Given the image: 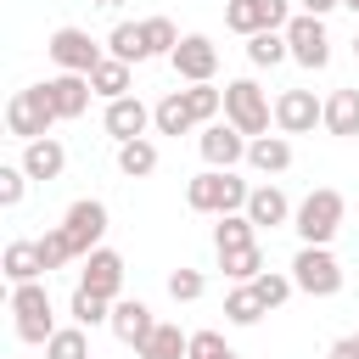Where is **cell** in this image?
Listing matches in <instances>:
<instances>
[{
    "mask_svg": "<svg viewBox=\"0 0 359 359\" xmlns=\"http://www.w3.org/2000/svg\"><path fill=\"white\" fill-rule=\"evenodd\" d=\"M247 180H236V168H202L191 185H185V202L196 208V213H241L247 208Z\"/></svg>",
    "mask_w": 359,
    "mask_h": 359,
    "instance_id": "cell-1",
    "label": "cell"
},
{
    "mask_svg": "<svg viewBox=\"0 0 359 359\" xmlns=\"http://www.w3.org/2000/svg\"><path fill=\"white\" fill-rule=\"evenodd\" d=\"M342 213H348V202H342V191H331V185H320V191H309L303 202H297V213H292V230L309 241V247H325L337 230H342Z\"/></svg>",
    "mask_w": 359,
    "mask_h": 359,
    "instance_id": "cell-2",
    "label": "cell"
},
{
    "mask_svg": "<svg viewBox=\"0 0 359 359\" xmlns=\"http://www.w3.org/2000/svg\"><path fill=\"white\" fill-rule=\"evenodd\" d=\"M11 320H17V337H22V342H50V337H56V309H50V292H45L39 280L11 286Z\"/></svg>",
    "mask_w": 359,
    "mask_h": 359,
    "instance_id": "cell-3",
    "label": "cell"
},
{
    "mask_svg": "<svg viewBox=\"0 0 359 359\" xmlns=\"http://www.w3.org/2000/svg\"><path fill=\"white\" fill-rule=\"evenodd\" d=\"M269 118H275V107L252 79H230L224 84V123H236L252 140V135H269Z\"/></svg>",
    "mask_w": 359,
    "mask_h": 359,
    "instance_id": "cell-4",
    "label": "cell"
},
{
    "mask_svg": "<svg viewBox=\"0 0 359 359\" xmlns=\"http://www.w3.org/2000/svg\"><path fill=\"white\" fill-rule=\"evenodd\" d=\"M50 123H62V118H56L45 84H28V90H17V95L6 101V129H11L17 140H45Z\"/></svg>",
    "mask_w": 359,
    "mask_h": 359,
    "instance_id": "cell-5",
    "label": "cell"
},
{
    "mask_svg": "<svg viewBox=\"0 0 359 359\" xmlns=\"http://www.w3.org/2000/svg\"><path fill=\"white\" fill-rule=\"evenodd\" d=\"M292 280H297V292H309V297H337L342 292V264L331 258V247H297V258H292Z\"/></svg>",
    "mask_w": 359,
    "mask_h": 359,
    "instance_id": "cell-6",
    "label": "cell"
},
{
    "mask_svg": "<svg viewBox=\"0 0 359 359\" xmlns=\"http://www.w3.org/2000/svg\"><path fill=\"white\" fill-rule=\"evenodd\" d=\"M286 45H292V62L297 67H325L331 62V34H325V17H314V11H297L292 22H286Z\"/></svg>",
    "mask_w": 359,
    "mask_h": 359,
    "instance_id": "cell-7",
    "label": "cell"
},
{
    "mask_svg": "<svg viewBox=\"0 0 359 359\" xmlns=\"http://www.w3.org/2000/svg\"><path fill=\"white\" fill-rule=\"evenodd\" d=\"M168 67H174L185 84H213V73H219V45H213L208 34H180Z\"/></svg>",
    "mask_w": 359,
    "mask_h": 359,
    "instance_id": "cell-8",
    "label": "cell"
},
{
    "mask_svg": "<svg viewBox=\"0 0 359 359\" xmlns=\"http://www.w3.org/2000/svg\"><path fill=\"white\" fill-rule=\"evenodd\" d=\"M62 230H67L73 252H79V258H90V252L101 247V236H107V202H95V196L73 202V208H67V219H62Z\"/></svg>",
    "mask_w": 359,
    "mask_h": 359,
    "instance_id": "cell-9",
    "label": "cell"
},
{
    "mask_svg": "<svg viewBox=\"0 0 359 359\" xmlns=\"http://www.w3.org/2000/svg\"><path fill=\"white\" fill-rule=\"evenodd\" d=\"M286 22H292L286 0H230L224 6V28H236V34H264V28H286Z\"/></svg>",
    "mask_w": 359,
    "mask_h": 359,
    "instance_id": "cell-10",
    "label": "cell"
},
{
    "mask_svg": "<svg viewBox=\"0 0 359 359\" xmlns=\"http://www.w3.org/2000/svg\"><path fill=\"white\" fill-rule=\"evenodd\" d=\"M45 50H50V62H56L62 73H90V67L101 62V45H95L84 28H56V34L45 39Z\"/></svg>",
    "mask_w": 359,
    "mask_h": 359,
    "instance_id": "cell-11",
    "label": "cell"
},
{
    "mask_svg": "<svg viewBox=\"0 0 359 359\" xmlns=\"http://www.w3.org/2000/svg\"><path fill=\"white\" fill-rule=\"evenodd\" d=\"M314 123H325V101H314V90H280L275 95V129L280 135H309Z\"/></svg>",
    "mask_w": 359,
    "mask_h": 359,
    "instance_id": "cell-12",
    "label": "cell"
},
{
    "mask_svg": "<svg viewBox=\"0 0 359 359\" xmlns=\"http://www.w3.org/2000/svg\"><path fill=\"white\" fill-rule=\"evenodd\" d=\"M196 146H202V157H208V168H236L241 157H247V135L236 129V123H202V135H196Z\"/></svg>",
    "mask_w": 359,
    "mask_h": 359,
    "instance_id": "cell-13",
    "label": "cell"
},
{
    "mask_svg": "<svg viewBox=\"0 0 359 359\" xmlns=\"http://www.w3.org/2000/svg\"><path fill=\"white\" fill-rule=\"evenodd\" d=\"M45 95H50L56 118L67 123V118H84V112H90L95 84H90V73H56V79H45Z\"/></svg>",
    "mask_w": 359,
    "mask_h": 359,
    "instance_id": "cell-14",
    "label": "cell"
},
{
    "mask_svg": "<svg viewBox=\"0 0 359 359\" xmlns=\"http://www.w3.org/2000/svg\"><path fill=\"white\" fill-rule=\"evenodd\" d=\"M84 269H79V286H90V292H101L107 303H118V292H123V258L112 252V247H95L90 258H79Z\"/></svg>",
    "mask_w": 359,
    "mask_h": 359,
    "instance_id": "cell-15",
    "label": "cell"
},
{
    "mask_svg": "<svg viewBox=\"0 0 359 359\" xmlns=\"http://www.w3.org/2000/svg\"><path fill=\"white\" fill-rule=\"evenodd\" d=\"M107 135L123 146V140H140L146 135V123H151V107L140 101V95H118V101H107Z\"/></svg>",
    "mask_w": 359,
    "mask_h": 359,
    "instance_id": "cell-16",
    "label": "cell"
},
{
    "mask_svg": "<svg viewBox=\"0 0 359 359\" xmlns=\"http://www.w3.org/2000/svg\"><path fill=\"white\" fill-rule=\"evenodd\" d=\"M107 325H112V337H118L123 348H140V342L151 337V325H157V320H151V309H146L140 297H118Z\"/></svg>",
    "mask_w": 359,
    "mask_h": 359,
    "instance_id": "cell-17",
    "label": "cell"
},
{
    "mask_svg": "<svg viewBox=\"0 0 359 359\" xmlns=\"http://www.w3.org/2000/svg\"><path fill=\"white\" fill-rule=\"evenodd\" d=\"M241 213H247L258 230H275V224H292V213H297V208L286 202V191H280V185H258V191L247 196V208H241Z\"/></svg>",
    "mask_w": 359,
    "mask_h": 359,
    "instance_id": "cell-18",
    "label": "cell"
},
{
    "mask_svg": "<svg viewBox=\"0 0 359 359\" xmlns=\"http://www.w3.org/2000/svg\"><path fill=\"white\" fill-rule=\"evenodd\" d=\"M22 168H28V180H62V168H67V151H62V140H22Z\"/></svg>",
    "mask_w": 359,
    "mask_h": 359,
    "instance_id": "cell-19",
    "label": "cell"
},
{
    "mask_svg": "<svg viewBox=\"0 0 359 359\" xmlns=\"http://www.w3.org/2000/svg\"><path fill=\"white\" fill-rule=\"evenodd\" d=\"M325 135H337V140H353L359 135V90L353 84L331 90V101H325Z\"/></svg>",
    "mask_w": 359,
    "mask_h": 359,
    "instance_id": "cell-20",
    "label": "cell"
},
{
    "mask_svg": "<svg viewBox=\"0 0 359 359\" xmlns=\"http://www.w3.org/2000/svg\"><path fill=\"white\" fill-rule=\"evenodd\" d=\"M247 163L258 174H286L292 168V140L286 135H252L247 140Z\"/></svg>",
    "mask_w": 359,
    "mask_h": 359,
    "instance_id": "cell-21",
    "label": "cell"
},
{
    "mask_svg": "<svg viewBox=\"0 0 359 359\" xmlns=\"http://www.w3.org/2000/svg\"><path fill=\"white\" fill-rule=\"evenodd\" d=\"M135 353H140V359H191V337H185L180 325L157 320V325H151V337H146Z\"/></svg>",
    "mask_w": 359,
    "mask_h": 359,
    "instance_id": "cell-22",
    "label": "cell"
},
{
    "mask_svg": "<svg viewBox=\"0 0 359 359\" xmlns=\"http://www.w3.org/2000/svg\"><path fill=\"white\" fill-rule=\"evenodd\" d=\"M151 123H157V135H191V129H202V123L191 118V107H185V90H168V95L151 107Z\"/></svg>",
    "mask_w": 359,
    "mask_h": 359,
    "instance_id": "cell-23",
    "label": "cell"
},
{
    "mask_svg": "<svg viewBox=\"0 0 359 359\" xmlns=\"http://www.w3.org/2000/svg\"><path fill=\"white\" fill-rule=\"evenodd\" d=\"M0 264H6V280H11V286H22V280H39V275H45V258H39V247H34V241H6V258H0Z\"/></svg>",
    "mask_w": 359,
    "mask_h": 359,
    "instance_id": "cell-24",
    "label": "cell"
},
{
    "mask_svg": "<svg viewBox=\"0 0 359 359\" xmlns=\"http://www.w3.org/2000/svg\"><path fill=\"white\" fill-rule=\"evenodd\" d=\"M107 56H118V62H129V67H135V62H146V56H151L146 28H140V22H118V28L107 34Z\"/></svg>",
    "mask_w": 359,
    "mask_h": 359,
    "instance_id": "cell-25",
    "label": "cell"
},
{
    "mask_svg": "<svg viewBox=\"0 0 359 359\" xmlns=\"http://www.w3.org/2000/svg\"><path fill=\"white\" fill-rule=\"evenodd\" d=\"M258 241V224L247 213H219L213 224V252H236V247H252Z\"/></svg>",
    "mask_w": 359,
    "mask_h": 359,
    "instance_id": "cell-26",
    "label": "cell"
},
{
    "mask_svg": "<svg viewBox=\"0 0 359 359\" xmlns=\"http://www.w3.org/2000/svg\"><path fill=\"white\" fill-rule=\"evenodd\" d=\"M286 56H292V45H286V28L247 34V62H252V67H275V62H286Z\"/></svg>",
    "mask_w": 359,
    "mask_h": 359,
    "instance_id": "cell-27",
    "label": "cell"
},
{
    "mask_svg": "<svg viewBox=\"0 0 359 359\" xmlns=\"http://www.w3.org/2000/svg\"><path fill=\"white\" fill-rule=\"evenodd\" d=\"M90 84H95V95H101V101H118V95H129V62H118V56H101V62L90 67Z\"/></svg>",
    "mask_w": 359,
    "mask_h": 359,
    "instance_id": "cell-28",
    "label": "cell"
},
{
    "mask_svg": "<svg viewBox=\"0 0 359 359\" xmlns=\"http://www.w3.org/2000/svg\"><path fill=\"white\" fill-rule=\"evenodd\" d=\"M67 314H73V325H84V331H95V325H107V320H112V303H107L101 292H90V286H79V292H73V303H67Z\"/></svg>",
    "mask_w": 359,
    "mask_h": 359,
    "instance_id": "cell-29",
    "label": "cell"
},
{
    "mask_svg": "<svg viewBox=\"0 0 359 359\" xmlns=\"http://www.w3.org/2000/svg\"><path fill=\"white\" fill-rule=\"evenodd\" d=\"M264 314H269V309H264V297L252 292V280H241V286L224 297V320H230V325H258Z\"/></svg>",
    "mask_w": 359,
    "mask_h": 359,
    "instance_id": "cell-30",
    "label": "cell"
},
{
    "mask_svg": "<svg viewBox=\"0 0 359 359\" xmlns=\"http://www.w3.org/2000/svg\"><path fill=\"white\" fill-rule=\"evenodd\" d=\"M118 168L129 174V180H146V174H157V146L140 135V140H123L118 146Z\"/></svg>",
    "mask_w": 359,
    "mask_h": 359,
    "instance_id": "cell-31",
    "label": "cell"
},
{
    "mask_svg": "<svg viewBox=\"0 0 359 359\" xmlns=\"http://www.w3.org/2000/svg\"><path fill=\"white\" fill-rule=\"evenodd\" d=\"M219 269L241 286V280H258L264 275V252H258V241L252 247H236V252H219Z\"/></svg>",
    "mask_w": 359,
    "mask_h": 359,
    "instance_id": "cell-32",
    "label": "cell"
},
{
    "mask_svg": "<svg viewBox=\"0 0 359 359\" xmlns=\"http://www.w3.org/2000/svg\"><path fill=\"white\" fill-rule=\"evenodd\" d=\"M45 359H90V337H84V325H56V337L45 342Z\"/></svg>",
    "mask_w": 359,
    "mask_h": 359,
    "instance_id": "cell-33",
    "label": "cell"
},
{
    "mask_svg": "<svg viewBox=\"0 0 359 359\" xmlns=\"http://www.w3.org/2000/svg\"><path fill=\"white\" fill-rule=\"evenodd\" d=\"M185 107H191L196 123H213V118L224 112V90H213V84H191V90H185Z\"/></svg>",
    "mask_w": 359,
    "mask_h": 359,
    "instance_id": "cell-34",
    "label": "cell"
},
{
    "mask_svg": "<svg viewBox=\"0 0 359 359\" xmlns=\"http://www.w3.org/2000/svg\"><path fill=\"white\" fill-rule=\"evenodd\" d=\"M34 247H39V258H45V275H50V269H62V264H73V258H79V252H73V241H67V230H62V224H56V230H45V236H39V241H34Z\"/></svg>",
    "mask_w": 359,
    "mask_h": 359,
    "instance_id": "cell-35",
    "label": "cell"
},
{
    "mask_svg": "<svg viewBox=\"0 0 359 359\" xmlns=\"http://www.w3.org/2000/svg\"><path fill=\"white\" fill-rule=\"evenodd\" d=\"M252 292L264 297V309H280V303L297 292V280H292V275H275V269H264V275L252 280Z\"/></svg>",
    "mask_w": 359,
    "mask_h": 359,
    "instance_id": "cell-36",
    "label": "cell"
},
{
    "mask_svg": "<svg viewBox=\"0 0 359 359\" xmlns=\"http://www.w3.org/2000/svg\"><path fill=\"white\" fill-rule=\"evenodd\" d=\"M140 28H146V45H151V56H174V45H180V28H174L168 17H146Z\"/></svg>",
    "mask_w": 359,
    "mask_h": 359,
    "instance_id": "cell-37",
    "label": "cell"
},
{
    "mask_svg": "<svg viewBox=\"0 0 359 359\" xmlns=\"http://www.w3.org/2000/svg\"><path fill=\"white\" fill-rule=\"evenodd\" d=\"M202 292H208V275H202V269H174V275H168V297H174V303H196Z\"/></svg>",
    "mask_w": 359,
    "mask_h": 359,
    "instance_id": "cell-38",
    "label": "cell"
},
{
    "mask_svg": "<svg viewBox=\"0 0 359 359\" xmlns=\"http://www.w3.org/2000/svg\"><path fill=\"white\" fill-rule=\"evenodd\" d=\"M22 191H28V168H22V163H17V168H0V208H17Z\"/></svg>",
    "mask_w": 359,
    "mask_h": 359,
    "instance_id": "cell-39",
    "label": "cell"
},
{
    "mask_svg": "<svg viewBox=\"0 0 359 359\" xmlns=\"http://www.w3.org/2000/svg\"><path fill=\"white\" fill-rule=\"evenodd\" d=\"M325 359H359V342H353V337H337V342H331V353H325Z\"/></svg>",
    "mask_w": 359,
    "mask_h": 359,
    "instance_id": "cell-40",
    "label": "cell"
},
{
    "mask_svg": "<svg viewBox=\"0 0 359 359\" xmlns=\"http://www.w3.org/2000/svg\"><path fill=\"white\" fill-rule=\"evenodd\" d=\"M342 0H303V11H314V17H325V11H337Z\"/></svg>",
    "mask_w": 359,
    "mask_h": 359,
    "instance_id": "cell-41",
    "label": "cell"
},
{
    "mask_svg": "<svg viewBox=\"0 0 359 359\" xmlns=\"http://www.w3.org/2000/svg\"><path fill=\"white\" fill-rule=\"evenodd\" d=\"M95 6H107V11H112V6H123V0H95Z\"/></svg>",
    "mask_w": 359,
    "mask_h": 359,
    "instance_id": "cell-42",
    "label": "cell"
},
{
    "mask_svg": "<svg viewBox=\"0 0 359 359\" xmlns=\"http://www.w3.org/2000/svg\"><path fill=\"white\" fill-rule=\"evenodd\" d=\"M219 359H241V353H236V348H224V353H219Z\"/></svg>",
    "mask_w": 359,
    "mask_h": 359,
    "instance_id": "cell-43",
    "label": "cell"
},
{
    "mask_svg": "<svg viewBox=\"0 0 359 359\" xmlns=\"http://www.w3.org/2000/svg\"><path fill=\"white\" fill-rule=\"evenodd\" d=\"M342 6H348V11H359V0H342Z\"/></svg>",
    "mask_w": 359,
    "mask_h": 359,
    "instance_id": "cell-44",
    "label": "cell"
},
{
    "mask_svg": "<svg viewBox=\"0 0 359 359\" xmlns=\"http://www.w3.org/2000/svg\"><path fill=\"white\" fill-rule=\"evenodd\" d=\"M353 56H359V34H353Z\"/></svg>",
    "mask_w": 359,
    "mask_h": 359,
    "instance_id": "cell-45",
    "label": "cell"
},
{
    "mask_svg": "<svg viewBox=\"0 0 359 359\" xmlns=\"http://www.w3.org/2000/svg\"><path fill=\"white\" fill-rule=\"evenodd\" d=\"M353 342H359V331H353Z\"/></svg>",
    "mask_w": 359,
    "mask_h": 359,
    "instance_id": "cell-46",
    "label": "cell"
},
{
    "mask_svg": "<svg viewBox=\"0 0 359 359\" xmlns=\"http://www.w3.org/2000/svg\"><path fill=\"white\" fill-rule=\"evenodd\" d=\"M135 359H140V353H135Z\"/></svg>",
    "mask_w": 359,
    "mask_h": 359,
    "instance_id": "cell-47",
    "label": "cell"
}]
</instances>
